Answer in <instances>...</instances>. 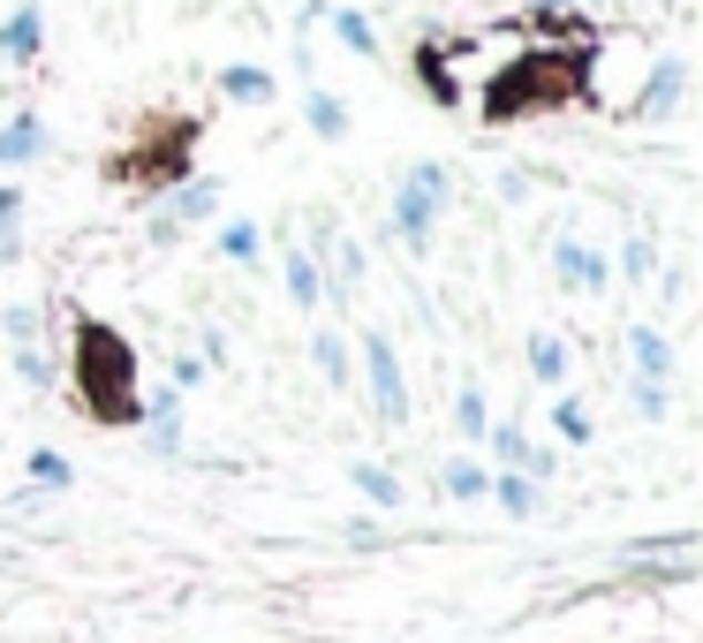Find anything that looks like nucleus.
Wrapping results in <instances>:
<instances>
[{
	"label": "nucleus",
	"mask_w": 703,
	"mask_h": 643,
	"mask_svg": "<svg viewBox=\"0 0 703 643\" xmlns=\"http://www.w3.org/2000/svg\"><path fill=\"white\" fill-rule=\"evenodd\" d=\"M69 379H77L91 425H144V364H136V348H129L122 326H106V318H77Z\"/></svg>",
	"instance_id": "1"
},
{
	"label": "nucleus",
	"mask_w": 703,
	"mask_h": 643,
	"mask_svg": "<svg viewBox=\"0 0 703 643\" xmlns=\"http://www.w3.org/2000/svg\"><path fill=\"white\" fill-rule=\"evenodd\" d=\"M590 91V39L582 45H560V53H522L507 61L492 84H485V114L492 122H514L530 106H560V99H582Z\"/></svg>",
	"instance_id": "2"
},
{
	"label": "nucleus",
	"mask_w": 703,
	"mask_h": 643,
	"mask_svg": "<svg viewBox=\"0 0 703 643\" xmlns=\"http://www.w3.org/2000/svg\"><path fill=\"white\" fill-rule=\"evenodd\" d=\"M190 144H197V122H182V114L166 129H144L122 160H114V182H144V190L166 197L174 182H190Z\"/></svg>",
	"instance_id": "3"
},
{
	"label": "nucleus",
	"mask_w": 703,
	"mask_h": 643,
	"mask_svg": "<svg viewBox=\"0 0 703 643\" xmlns=\"http://www.w3.org/2000/svg\"><path fill=\"white\" fill-rule=\"evenodd\" d=\"M447 205H455V174L439 167V160H416V167L394 182V235H401L409 251H424Z\"/></svg>",
	"instance_id": "4"
},
{
	"label": "nucleus",
	"mask_w": 703,
	"mask_h": 643,
	"mask_svg": "<svg viewBox=\"0 0 703 643\" xmlns=\"http://www.w3.org/2000/svg\"><path fill=\"white\" fill-rule=\"evenodd\" d=\"M364 379H371V409L386 431L409 425V379H401V348H394V334H364Z\"/></svg>",
	"instance_id": "5"
},
{
	"label": "nucleus",
	"mask_w": 703,
	"mask_h": 643,
	"mask_svg": "<svg viewBox=\"0 0 703 643\" xmlns=\"http://www.w3.org/2000/svg\"><path fill=\"white\" fill-rule=\"evenodd\" d=\"M212 205H220V182H205V174H190V182H174V190H166L160 205H152V243H174V235H182V227H197V220L212 213Z\"/></svg>",
	"instance_id": "6"
},
{
	"label": "nucleus",
	"mask_w": 703,
	"mask_h": 643,
	"mask_svg": "<svg viewBox=\"0 0 703 643\" xmlns=\"http://www.w3.org/2000/svg\"><path fill=\"white\" fill-rule=\"evenodd\" d=\"M681 91H689V61H681V53H659L651 76H643V91H635V122H673Z\"/></svg>",
	"instance_id": "7"
},
{
	"label": "nucleus",
	"mask_w": 703,
	"mask_h": 643,
	"mask_svg": "<svg viewBox=\"0 0 703 643\" xmlns=\"http://www.w3.org/2000/svg\"><path fill=\"white\" fill-rule=\"evenodd\" d=\"M45 45V8L39 0H16L8 16H0V61H16V69H31Z\"/></svg>",
	"instance_id": "8"
},
{
	"label": "nucleus",
	"mask_w": 703,
	"mask_h": 643,
	"mask_svg": "<svg viewBox=\"0 0 703 643\" xmlns=\"http://www.w3.org/2000/svg\"><path fill=\"white\" fill-rule=\"evenodd\" d=\"M144 447H152L160 462L182 455V394H174V386H160V394L144 401Z\"/></svg>",
	"instance_id": "9"
},
{
	"label": "nucleus",
	"mask_w": 703,
	"mask_h": 643,
	"mask_svg": "<svg viewBox=\"0 0 703 643\" xmlns=\"http://www.w3.org/2000/svg\"><path fill=\"white\" fill-rule=\"evenodd\" d=\"M45 144H53V129H45L39 114H16V122L0 129V167H31Z\"/></svg>",
	"instance_id": "10"
},
{
	"label": "nucleus",
	"mask_w": 703,
	"mask_h": 643,
	"mask_svg": "<svg viewBox=\"0 0 703 643\" xmlns=\"http://www.w3.org/2000/svg\"><path fill=\"white\" fill-rule=\"evenodd\" d=\"M628 348H635V379L643 386H673V341H665L659 326H635Z\"/></svg>",
	"instance_id": "11"
},
{
	"label": "nucleus",
	"mask_w": 703,
	"mask_h": 643,
	"mask_svg": "<svg viewBox=\"0 0 703 643\" xmlns=\"http://www.w3.org/2000/svg\"><path fill=\"white\" fill-rule=\"evenodd\" d=\"M552 273H560L568 288H605V280H613V265L598 251H582V243H552Z\"/></svg>",
	"instance_id": "12"
},
{
	"label": "nucleus",
	"mask_w": 703,
	"mask_h": 643,
	"mask_svg": "<svg viewBox=\"0 0 703 643\" xmlns=\"http://www.w3.org/2000/svg\"><path fill=\"white\" fill-rule=\"evenodd\" d=\"M303 122H310V136L340 144V136H348V106H340L326 84H303Z\"/></svg>",
	"instance_id": "13"
},
{
	"label": "nucleus",
	"mask_w": 703,
	"mask_h": 643,
	"mask_svg": "<svg viewBox=\"0 0 703 643\" xmlns=\"http://www.w3.org/2000/svg\"><path fill=\"white\" fill-rule=\"evenodd\" d=\"M281 265H288V296H295V310H318L326 303V280H318V265H310V251H281Z\"/></svg>",
	"instance_id": "14"
},
{
	"label": "nucleus",
	"mask_w": 703,
	"mask_h": 643,
	"mask_svg": "<svg viewBox=\"0 0 703 643\" xmlns=\"http://www.w3.org/2000/svg\"><path fill=\"white\" fill-rule=\"evenodd\" d=\"M333 39L348 45L356 61H378V31H371V16H364V8H348V0L333 8Z\"/></svg>",
	"instance_id": "15"
},
{
	"label": "nucleus",
	"mask_w": 703,
	"mask_h": 643,
	"mask_svg": "<svg viewBox=\"0 0 703 643\" xmlns=\"http://www.w3.org/2000/svg\"><path fill=\"white\" fill-rule=\"evenodd\" d=\"M416 76H424V91H431L439 106H461V76L447 69V53H439V45H416Z\"/></svg>",
	"instance_id": "16"
},
{
	"label": "nucleus",
	"mask_w": 703,
	"mask_h": 643,
	"mask_svg": "<svg viewBox=\"0 0 703 643\" xmlns=\"http://www.w3.org/2000/svg\"><path fill=\"white\" fill-rule=\"evenodd\" d=\"M348 484H356L371 508H401V477L386 470V462H356V470H348Z\"/></svg>",
	"instance_id": "17"
},
{
	"label": "nucleus",
	"mask_w": 703,
	"mask_h": 643,
	"mask_svg": "<svg viewBox=\"0 0 703 643\" xmlns=\"http://www.w3.org/2000/svg\"><path fill=\"white\" fill-rule=\"evenodd\" d=\"M273 69H220V99H243V106H265L273 99Z\"/></svg>",
	"instance_id": "18"
},
{
	"label": "nucleus",
	"mask_w": 703,
	"mask_h": 643,
	"mask_svg": "<svg viewBox=\"0 0 703 643\" xmlns=\"http://www.w3.org/2000/svg\"><path fill=\"white\" fill-rule=\"evenodd\" d=\"M310 364H318V379H326V386H348V371H356V364H348V341H340L333 326H318V341H310Z\"/></svg>",
	"instance_id": "19"
},
{
	"label": "nucleus",
	"mask_w": 703,
	"mask_h": 643,
	"mask_svg": "<svg viewBox=\"0 0 703 643\" xmlns=\"http://www.w3.org/2000/svg\"><path fill=\"white\" fill-rule=\"evenodd\" d=\"M492 492H499V508L514 514V522H530V514H538V500H544V492H538V484H530L522 470H499V477H492Z\"/></svg>",
	"instance_id": "20"
},
{
	"label": "nucleus",
	"mask_w": 703,
	"mask_h": 643,
	"mask_svg": "<svg viewBox=\"0 0 703 643\" xmlns=\"http://www.w3.org/2000/svg\"><path fill=\"white\" fill-rule=\"evenodd\" d=\"M455 431L461 439H485L492 431V409H485V386L477 379H461V394H455Z\"/></svg>",
	"instance_id": "21"
},
{
	"label": "nucleus",
	"mask_w": 703,
	"mask_h": 643,
	"mask_svg": "<svg viewBox=\"0 0 703 643\" xmlns=\"http://www.w3.org/2000/svg\"><path fill=\"white\" fill-rule=\"evenodd\" d=\"M23 470H31L39 492H69V484H77V470H69V455H61V447H31V462H23Z\"/></svg>",
	"instance_id": "22"
},
{
	"label": "nucleus",
	"mask_w": 703,
	"mask_h": 643,
	"mask_svg": "<svg viewBox=\"0 0 703 643\" xmlns=\"http://www.w3.org/2000/svg\"><path fill=\"white\" fill-rule=\"evenodd\" d=\"M530 379L538 386L568 379V341H560V334H538V341H530Z\"/></svg>",
	"instance_id": "23"
},
{
	"label": "nucleus",
	"mask_w": 703,
	"mask_h": 643,
	"mask_svg": "<svg viewBox=\"0 0 703 643\" xmlns=\"http://www.w3.org/2000/svg\"><path fill=\"white\" fill-rule=\"evenodd\" d=\"M23 251V182H0V257Z\"/></svg>",
	"instance_id": "24"
},
{
	"label": "nucleus",
	"mask_w": 703,
	"mask_h": 643,
	"mask_svg": "<svg viewBox=\"0 0 703 643\" xmlns=\"http://www.w3.org/2000/svg\"><path fill=\"white\" fill-rule=\"evenodd\" d=\"M257 251H265V235H257L249 220H227V227H220V257H227V265H257Z\"/></svg>",
	"instance_id": "25"
},
{
	"label": "nucleus",
	"mask_w": 703,
	"mask_h": 643,
	"mask_svg": "<svg viewBox=\"0 0 703 643\" xmlns=\"http://www.w3.org/2000/svg\"><path fill=\"white\" fill-rule=\"evenodd\" d=\"M439 484H447L455 500H485V492H492V470H485V462H447Z\"/></svg>",
	"instance_id": "26"
},
{
	"label": "nucleus",
	"mask_w": 703,
	"mask_h": 643,
	"mask_svg": "<svg viewBox=\"0 0 703 643\" xmlns=\"http://www.w3.org/2000/svg\"><path fill=\"white\" fill-rule=\"evenodd\" d=\"M0 326H8V341H16V348H39L45 310H39V303H8V318H0Z\"/></svg>",
	"instance_id": "27"
},
{
	"label": "nucleus",
	"mask_w": 703,
	"mask_h": 643,
	"mask_svg": "<svg viewBox=\"0 0 703 643\" xmlns=\"http://www.w3.org/2000/svg\"><path fill=\"white\" fill-rule=\"evenodd\" d=\"M485 439H492V455L507 462V470H522V455H530V431H522V425H492Z\"/></svg>",
	"instance_id": "28"
},
{
	"label": "nucleus",
	"mask_w": 703,
	"mask_h": 643,
	"mask_svg": "<svg viewBox=\"0 0 703 643\" xmlns=\"http://www.w3.org/2000/svg\"><path fill=\"white\" fill-rule=\"evenodd\" d=\"M16 379H23V386H53V379H61L53 356H45V341L39 348H16Z\"/></svg>",
	"instance_id": "29"
},
{
	"label": "nucleus",
	"mask_w": 703,
	"mask_h": 643,
	"mask_svg": "<svg viewBox=\"0 0 703 643\" xmlns=\"http://www.w3.org/2000/svg\"><path fill=\"white\" fill-rule=\"evenodd\" d=\"M552 431H560L568 447H590V409H582V401H560V409H552Z\"/></svg>",
	"instance_id": "30"
},
{
	"label": "nucleus",
	"mask_w": 703,
	"mask_h": 643,
	"mask_svg": "<svg viewBox=\"0 0 703 643\" xmlns=\"http://www.w3.org/2000/svg\"><path fill=\"white\" fill-rule=\"evenodd\" d=\"M621 273H628V280H651V273H659V243H643V235L621 243Z\"/></svg>",
	"instance_id": "31"
},
{
	"label": "nucleus",
	"mask_w": 703,
	"mask_h": 643,
	"mask_svg": "<svg viewBox=\"0 0 703 643\" xmlns=\"http://www.w3.org/2000/svg\"><path fill=\"white\" fill-rule=\"evenodd\" d=\"M628 394H635V409H643V425H665V409H673V386H628Z\"/></svg>",
	"instance_id": "32"
},
{
	"label": "nucleus",
	"mask_w": 703,
	"mask_h": 643,
	"mask_svg": "<svg viewBox=\"0 0 703 643\" xmlns=\"http://www.w3.org/2000/svg\"><path fill=\"white\" fill-rule=\"evenodd\" d=\"M197 379H205V364H197V356H174V379H166V386H174V394H190Z\"/></svg>",
	"instance_id": "33"
}]
</instances>
